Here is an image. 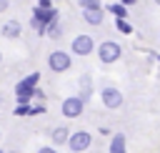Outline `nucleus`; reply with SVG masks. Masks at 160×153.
Here are the masks:
<instances>
[{"label":"nucleus","mask_w":160,"mask_h":153,"mask_svg":"<svg viewBox=\"0 0 160 153\" xmlns=\"http://www.w3.org/2000/svg\"><path fill=\"white\" fill-rule=\"evenodd\" d=\"M38 83H40V73H38V70H32L30 75H25L22 80L15 83V100H18V105H30V103L35 100V88H38Z\"/></svg>","instance_id":"nucleus-1"},{"label":"nucleus","mask_w":160,"mask_h":153,"mask_svg":"<svg viewBox=\"0 0 160 153\" xmlns=\"http://www.w3.org/2000/svg\"><path fill=\"white\" fill-rule=\"evenodd\" d=\"M92 50H98V45H95V38H92V35L80 33V35H75V38H72V43H70V53H72V55L85 58V55H90Z\"/></svg>","instance_id":"nucleus-2"},{"label":"nucleus","mask_w":160,"mask_h":153,"mask_svg":"<svg viewBox=\"0 0 160 153\" xmlns=\"http://www.w3.org/2000/svg\"><path fill=\"white\" fill-rule=\"evenodd\" d=\"M120 55H122V48H120V43H115V40H102V43L98 45V58H100V63H105V65L120 60Z\"/></svg>","instance_id":"nucleus-3"},{"label":"nucleus","mask_w":160,"mask_h":153,"mask_svg":"<svg viewBox=\"0 0 160 153\" xmlns=\"http://www.w3.org/2000/svg\"><path fill=\"white\" fill-rule=\"evenodd\" d=\"M48 68H50V73H68V70L72 68L70 53H65V50H52V53L48 55Z\"/></svg>","instance_id":"nucleus-4"},{"label":"nucleus","mask_w":160,"mask_h":153,"mask_svg":"<svg viewBox=\"0 0 160 153\" xmlns=\"http://www.w3.org/2000/svg\"><path fill=\"white\" fill-rule=\"evenodd\" d=\"M100 100H102V105H105L108 110H118V108L125 103L120 88H115V85H102V88H100Z\"/></svg>","instance_id":"nucleus-5"},{"label":"nucleus","mask_w":160,"mask_h":153,"mask_svg":"<svg viewBox=\"0 0 160 153\" xmlns=\"http://www.w3.org/2000/svg\"><path fill=\"white\" fill-rule=\"evenodd\" d=\"M82 110H85V100H82L80 95L62 98V103H60V113H62V118H80Z\"/></svg>","instance_id":"nucleus-6"},{"label":"nucleus","mask_w":160,"mask_h":153,"mask_svg":"<svg viewBox=\"0 0 160 153\" xmlns=\"http://www.w3.org/2000/svg\"><path fill=\"white\" fill-rule=\"evenodd\" d=\"M90 145H92V133L90 130H75V133H70V140H68L70 153H82Z\"/></svg>","instance_id":"nucleus-7"},{"label":"nucleus","mask_w":160,"mask_h":153,"mask_svg":"<svg viewBox=\"0 0 160 153\" xmlns=\"http://www.w3.org/2000/svg\"><path fill=\"white\" fill-rule=\"evenodd\" d=\"M30 20H35V23H40V25H52V23H60V10L58 8H50V10H42V8H32V18Z\"/></svg>","instance_id":"nucleus-8"},{"label":"nucleus","mask_w":160,"mask_h":153,"mask_svg":"<svg viewBox=\"0 0 160 153\" xmlns=\"http://www.w3.org/2000/svg\"><path fill=\"white\" fill-rule=\"evenodd\" d=\"M78 85H80V93H78V95L88 103V100L92 98V90H95V85H92V75H90V73H82L80 80H78Z\"/></svg>","instance_id":"nucleus-9"},{"label":"nucleus","mask_w":160,"mask_h":153,"mask_svg":"<svg viewBox=\"0 0 160 153\" xmlns=\"http://www.w3.org/2000/svg\"><path fill=\"white\" fill-rule=\"evenodd\" d=\"M68 140H70V128L68 125H55L50 130V143L52 145H68Z\"/></svg>","instance_id":"nucleus-10"},{"label":"nucleus","mask_w":160,"mask_h":153,"mask_svg":"<svg viewBox=\"0 0 160 153\" xmlns=\"http://www.w3.org/2000/svg\"><path fill=\"white\" fill-rule=\"evenodd\" d=\"M82 20H85L88 25H92V28L102 25V20H105V8H100V10H82Z\"/></svg>","instance_id":"nucleus-11"},{"label":"nucleus","mask_w":160,"mask_h":153,"mask_svg":"<svg viewBox=\"0 0 160 153\" xmlns=\"http://www.w3.org/2000/svg\"><path fill=\"white\" fill-rule=\"evenodd\" d=\"M2 38L5 40H15V38H20V33H22V25L18 23V20H8L5 25H2Z\"/></svg>","instance_id":"nucleus-12"},{"label":"nucleus","mask_w":160,"mask_h":153,"mask_svg":"<svg viewBox=\"0 0 160 153\" xmlns=\"http://www.w3.org/2000/svg\"><path fill=\"white\" fill-rule=\"evenodd\" d=\"M108 153H128V138H125L122 133H115V135L110 138Z\"/></svg>","instance_id":"nucleus-13"},{"label":"nucleus","mask_w":160,"mask_h":153,"mask_svg":"<svg viewBox=\"0 0 160 153\" xmlns=\"http://www.w3.org/2000/svg\"><path fill=\"white\" fill-rule=\"evenodd\" d=\"M105 13L115 15V20H125V18H128V8H125L122 3H108V5H105Z\"/></svg>","instance_id":"nucleus-14"},{"label":"nucleus","mask_w":160,"mask_h":153,"mask_svg":"<svg viewBox=\"0 0 160 153\" xmlns=\"http://www.w3.org/2000/svg\"><path fill=\"white\" fill-rule=\"evenodd\" d=\"M78 5L82 10H100V8H105L102 0H78Z\"/></svg>","instance_id":"nucleus-15"},{"label":"nucleus","mask_w":160,"mask_h":153,"mask_svg":"<svg viewBox=\"0 0 160 153\" xmlns=\"http://www.w3.org/2000/svg\"><path fill=\"white\" fill-rule=\"evenodd\" d=\"M45 35H48V38H52V40H58V38L62 35V28H60V23H52V25H48V28H45Z\"/></svg>","instance_id":"nucleus-16"},{"label":"nucleus","mask_w":160,"mask_h":153,"mask_svg":"<svg viewBox=\"0 0 160 153\" xmlns=\"http://www.w3.org/2000/svg\"><path fill=\"white\" fill-rule=\"evenodd\" d=\"M115 28H118L122 35H130V33H132V25H130L128 20H115Z\"/></svg>","instance_id":"nucleus-17"},{"label":"nucleus","mask_w":160,"mask_h":153,"mask_svg":"<svg viewBox=\"0 0 160 153\" xmlns=\"http://www.w3.org/2000/svg\"><path fill=\"white\" fill-rule=\"evenodd\" d=\"M30 105H32V103H30ZM30 105H15V108H12V113H15L18 118H22V115H30Z\"/></svg>","instance_id":"nucleus-18"},{"label":"nucleus","mask_w":160,"mask_h":153,"mask_svg":"<svg viewBox=\"0 0 160 153\" xmlns=\"http://www.w3.org/2000/svg\"><path fill=\"white\" fill-rule=\"evenodd\" d=\"M48 108H45V103H38V105H30V115H42Z\"/></svg>","instance_id":"nucleus-19"},{"label":"nucleus","mask_w":160,"mask_h":153,"mask_svg":"<svg viewBox=\"0 0 160 153\" xmlns=\"http://www.w3.org/2000/svg\"><path fill=\"white\" fill-rule=\"evenodd\" d=\"M35 100H40V103H45V100H48V95H45V90H40V88H35Z\"/></svg>","instance_id":"nucleus-20"},{"label":"nucleus","mask_w":160,"mask_h":153,"mask_svg":"<svg viewBox=\"0 0 160 153\" xmlns=\"http://www.w3.org/2000/svg\"><path fill=\"white\" fill-rule=\"evenodd\" d=\"M38 8H42V10H50V8H55V5H52V0H38Z\"/></svg>","instance_id":"nucleus-21"},{"label":"nucleus","mask_w":160,"mask_h":153,"mask_svg":"<svg viewBox=\"0 0 160 153\" xmlns=\"http://www.w3.org/2000/svg\"><path fill=\"white\" fill-rule=\"evenodd\" d=\"M38 153H58V148H55V145H40Z\"/></svg>","instance_id":"nucleus-22"},{"label":"nucleus","mask_w":160,"mask_h":153,"mask_svg":"<svg viewBox=\"0 0 160 153\" xmlns=\"http://www.w3.org/2000/svg\"><path fill=\"white\" fill-rule=\"evenodd\" d=\"M10 8V0H0V13H5Z\"/></svg>","instance_id":"nucleus-23"},{"label":"nucleus","mask_w":160,"mask_h":153,"mask_svg":"<svg viewBox=\"0 0 160 153\" xmlns=\"http://www.w3.org/2000/svg\"><path fill=\"white\" fill-rule=\"evenodd\" d=\"M120 3H122V5H125V8H130V5H138V3H140V0H120Z\"/></svg>","instance_id":"nucleus-24"},{"label":"nucleus","mask_w":160,"mask_h":153,"mask_svg":"<svg viewBox=\"0 0 160 153\" xmlns=\"http://www.w3.org/2000/svg\"><path fill=\"white\" fill-rule=\"evenodd\" d=\"M5 153H18V150H5Z\"/></svg>","instance_id":"nucleus-25"},{"label":"nucleus","mask_w":160,"mask_h":153,"mask_svg":"<svg viewBox=\"0 0 160 153\" xmlns=\"http://www.w3.org/2000/svg\"><path fill=\"white\" fill-rule=\"evenodd\" d=\"M155 5H158V8H160V0H155Z\"/></svg>","instance_id":"nucleus-26"},{"label":"nucleus","mask_w":160,"mask_h":153,"mask_svg":"<svg viewBox=\"0 0 160 153\" xmlns=\"http://www.w3.org/2000/svg\"><path fill=\"white\" fill-rule=\"evenodd\" d=\"M158 63H160V53H158Z\"/></svg>","instance_id":"nucleus-27"},{"label":"nucleus","mask_w":160,"mask_h":153,"mask_svg":"<svg viewBox=\"0 0 160 153\" xmlns=\"http://www.w3.org/2000/svg\"><path fill=\"white\" fill-rule=\"evenodd\" d=\"M0 63H2V53H0Z\"/></svg>","instance_id":"nucleus-28"},{"label":"nucleus","mask_w":160,"mask_h":153,"mask_svg":"<svg viewBox=\"0 0 160 153\" xmlns=\"http://www.w3.org/2000/svg\"><path fill=\"white\" fill-rule=\"evenodd\" d=\"M0 140H2V133H0Z\"/></svg>","instance_id":"nucleus-29"},{"label":"nucleus","mask_w":160,"mask_h":153,"mask_svg":"<svg viewBox=\"0 0 160 153\" xmlns=\"http://www.w3.org/2000/svg\"><path fill=\"white\" fill-rule=\"evenodd\" d=\"M0 153H5V150H0Z\"/></svg>","instance_id":"nucleus-30"}]
</instances>
